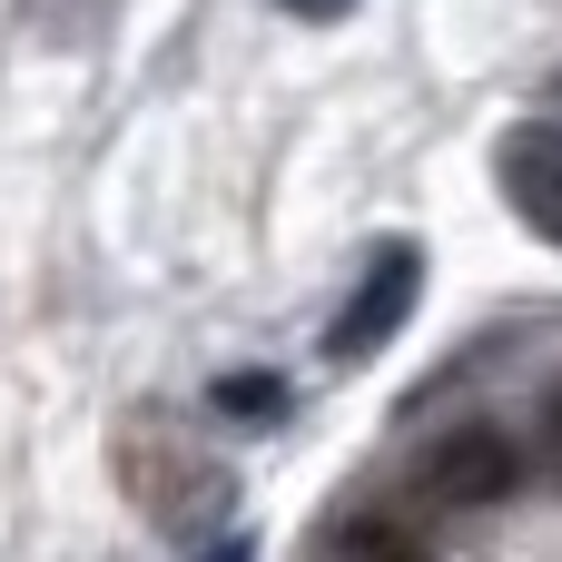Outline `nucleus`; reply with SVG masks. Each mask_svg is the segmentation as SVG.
Returning a JSON list of instances; mask_svg holds the SVG:
<instances>
[{
    "mask_svg": "<svg viewBox=\"0 0 562 562\" xmlns=\"http://www.w3.org/2000/svg\"><path fill=\"white\" fill-rule=\"evenodd\" d=\"M415 296H425V247H415V237H385V247L366 257L356 296L336 306V326H326V356H336V366H366V356H385V346H395V326L415 316Z\"/></svg>",
    "mask_w": 562,
    "mask_h": 562,
    "instance_id": "f257e3e1",
    "label": "nucleus"
},
{
    "mask_svg": "<svg viewBox=\"0 0 562 562\" xmlns=\"http://www.w3.org/2000/svg\"><path fill=\"white\" fill-rule=\"evenodd\" d=\"M524 484V445L504 435V425H445L435 445H425V464H415V494L435 504V514H484V504H504Z\"/></svg>",
    "mask_w": 562,
    "mask_h": 562,
    "instance_id": "f03ea898",
    "label": "nucleus"
},
{
    "mask_svg": "<svg viewBox=\"0 0 562 562\" xmlns=\"http://www.w3.org/2000/svg\"><path fill=\"white\" fill-rule=\"evenodd\" d=\"M494 178H504V207L543 247H562V119H514L494 138Z\"/></svg>",
    "mask_w": 562,
    "mask_h": 562,
    "instance_id": "7ed1b4c3",
    "label": "nucleus"
},
{
    "mask_svg": "<svg viewBox=\"0 0 562 562\" xmlns=\"http://www.w3.org/2000/svg\"><path fill=\"white\" fill-rule=\"evenodd\" d=\"M207 405H217L227 425H277L296 395H286V375H267V366H237V375H217V385H207Z\"/></svg>",
    "mask_w": 562,
    "mask_h": 562,
    "instance_id": "20e7f679",
    "label": "nucleus"
},
{
    "mask_svg": "<svg viewBox=\"0 0 562 562\" xmlns=\"http://www.w3.org/2000/svg\"><path fill=\"white\" fill-rule=\"evenodd\" d=\"M336 543H346L356 562H425V543H415L405 524H346Z\"/></svg>",
    "mask_w": 562,
    "mask_h": 562,
    "instance_id": "39448f33",
    "label": "nucleus"
},
{
    "mask_svg": "<svg viewBox=\"0 0 562 562\" xmlns=\"http://www.w3.org/2000/svg\"><path fill=\"white\" fill-rule=\"evenodd\" d=\"M277 10H286V20H346L356 0H277Z\"/></svg>",
    "mask_w": 562,
    "mask_h": 562,
    "instance_id": "423d86ee",
    "label": "nucleus"
},
{
    "mask_svg": "<svg viewBox=\"0 0 562 562\" xmlns=\"http://www.w3.org/2000/svg\"><path fill=\"white\" fill-rule=\"evenodd\" d=\"M198 562H257V543H247V533H227V543H207Z\"/></svg>",
    "mask_w": 562,
    "mask_h": 562,
    "instance_id": "0eeeda50",
    "label": "nucleus"
},
{
    "mask_svg": "<svg viewBox=\"0 0 562 562\" xmlns=\"http://www.w3.org/2000/svg\"><path fill=\"white\" fill-rule=\"evenodd\" d=\"M543 425H553V454H562V395H553V405H543Z\"/></svg>",
    "mask_w": 562,
    "mask_h": 562,
    "instance_id": "6e6552de",
    "label": "nucleus"
},
{
    "mask_svg": "<svg viewBox=\"0 0 562 562\" xmlns=\"http://www.w3.org/2000/svg\"><path fill=\"white\" fill-rule=\"evenodd\" d=\"M553 99H562V79H553Z\"/></svg>",
    "mask_w": 562,
    "mask_h": 562,
    "instance_id": "1a4fd4ad",
    "label": "nucleus"
}]
</instances>
